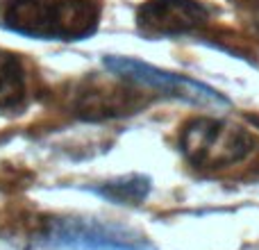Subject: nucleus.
<instances>
[{"instance_id":"nucleus-8","label":"nucleus","mask_w":259,"mask_h":250,"mask_svg":"<svg viewBox=\"0 0 259 250\" xmlns=\"http://www.w3.org/2000/svg\"><path fill=\"white\" fill-rule=\"evenodd\" d=\"M94 191L107 200L116 202V205H139L146 200L148 191H150V180L143 175H127V178L98 184Z\"/></svg>"},{"instance_id":"nucleus-3","label":"nucleus","mask_w":259,"mask_h":250,"mask_svg":"<svg viewBox=\"0 0 259 250\" xmlns=\"http://www.w3.org/2000/svg\"><path fill=\"white\" fill-rule=\"evenodd\" d=\"M105 68L114 73L121 80H127L132 85L141 87V89H150L157 94L170 96V98L184 100L191 105H200V107H230V100L216 89L196 82L187 75H178V73L157 68L152 64H146L141 59L134 57H121V55H107L103 59Z\"/></svg>"},{"instance_id":"nucleus-6","label":"nucleus","mask_w":259,"mask_h":250,"mask_svg":"<svg viewBox=\"0 0 259 250\" xmlns=\"http://www.w3.org/2000/svg\"><path fill=\"white\" fill-rule=\"evenodd\" d=\"M127 85V80H123ZM116 87L109 82H87L80 87L73 98V109L77 116L89 118V121H98V118H114L123 116V114L137 112L143 105L141 94H139L132 85L127 87Z\"/></svg>"},{"instance_id":"nucleus-7","label":"nucleus","mask_w":259,"mask_h":250,"mask_svg":"<svg viewBox=\"0 0 259 250\" xmlns=\"http://www.w3.org/2000/svg\"><path fill=\"white\" fill-rule=\"evenodd\" d=\"M27 100V71L21 57L0 48V112L21 109Z\"/></svg>"},{"instance_id":"nucleus-4","label":"nucleus","mask_w":259,"mask_h":250,"mask_svg":"<svg viewBox=\"0 0 259 250\" xmlns=\"http://www.w3.org/2000/svg\"><path fill=\"white\" fill-rule=\"evenodd\" d=\"M211 18V7L202 0H146L137 9V27L150 39L193 34Z\"/></svg>"},{"instance_id":"nucleus-2","label":"nucleus","mask_w":259,"mask_h":250,"mask_svg":"<svg viewBox=\"0 0 259 250\" xmlns=\"http://www.w3.org/2000/svg\"><path fill=\"white\" fill-rule=\"evenodd\" d=\"M180 148L189 164L205 171H219L246 161L255 152L257 139L250 130L223 118H191L180 132Z\"/></svg>"},{"instance_id":"nucleus-1","label":"nucleus","mask_w":259,"mask_h":250,"mask_svg":"<svg viewBox=\"0 0 259 250\" xmlns=\"http://www.w3.org/2000/svg\"><path fill=\"white\" fill-rule=\"evenodd\" d=\"M100 16V0H0V25L39 41L89 39Z\"/></svg>"},{"instance_id":"nucleus-5","label":"nucleus","mask_w":259,"mask_h":250,"mask_svg":"<svg viewBox=\"0 0 259 250\" xmlns=\"http://www.w3.org/2000/svg\"><path fill=\"white\" fill-rule=\"evenodd\" d=\"M48 239L59 246L80 250H152L143 237L114 223L94 219H64L50 223Z\"/></svg>"}]
</instances>
